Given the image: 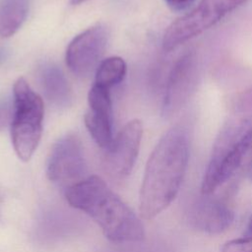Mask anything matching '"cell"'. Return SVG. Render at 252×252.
<instances>
[{"label":"cell","mask_w":252,"mask_h":252,"mask_svg":"<svg viewBox=\"0 0 252 252\" xmlns=\"http://www.w3.org/2000/svg\"><path fill=\"white\" fill-rule=\"evenodd\" d=\"M6 57H7V51L4 48L0 47V64L5 60Z\"/></svg>","instance_id":"ac0fdd59"},{"label":"cell","mask_w":252,"mask_h":252,"mask_svg":"<svg viewBox=\"0 0 252 252\" xmlns=\"http://www.w3.org/2000/svg\"><path fill=\"white\" fill-rule=\"evenodd\" d=\"M89 110L85 115L86 126L94 142L103 151L112 141V107L109 90L94 85L88 95Z\"/></svg>","instance_id":"30bf717a"},{"label":"cell","mask_w":252,"mask_h":252,"mask_svg":"<svg viewBox=\"0 0 252 252\" xmlns=\"http://www.w3.org/2000/svg\"><path fill=\"white\" fill-rule=\"evenodd\" d=\"M252 168V115L231 109L214 143L201 192L210 196Z\"/></svg>","instance_id":"3957f363"},{"label":"cell","mask_w":252,"mask_h":252,"mask_svg":"<svg viewBox=\"0 0 252 252\" xmlns=\"http://www.w3.org/2000/svg\"><path fill=\"white\" fill-rule=\"evenodd\" d=\"M109 32L105 26L96 25L77 35L66 51V64L79 77H87L98 67L104 54Z\"/></svg>","instance_id":"52a82bcc"},{"label":"cell","mask_w":252,"mask_h":252,"mask_svg":"<svg viewBox=\"0 0 252 252\" xmlns=\"http://www.w3.org/2000/svg\"><path fill=\"white\" fill-rule=\"evenodd\" d=\"M190 141L186 127L176 124L159 139L145 169L139 196L140 216L152 220L175 199L186 173Z\"/></svg>","instance_id":"6da1fadb"},{"label":"cell","mask_w":252,"mask_h":252,"mask_svg":"<svg viewBox=\"0 0 252 252\" xmlns=\"http://www.w3.org/2000/svg\"><path fill=\"white\" fill-rule=\"evenodd\" d=\"M197 75V60L194 52L182 55L172 67L165 89L162 115L171 116L187 101Z\"/></svg>","instance_id":"9c48e42d"},{"label":"cell","mask_w":252,"mask_h":252,"mask_svg":"<svg viewBox=\"0 0 252 252\" xmlns=\"http://www.w3.org/2000/svg\"><path fill=\"white\" fill-rule=\"evenodd\" d=\"M251 176H252V168H251Z\"/></svg>","instance_id":"ffe728a7"},{"label":"cell","mask_w":252,"mask_h":252,"mask_svg":"<svg viewBox=\"0 0 252 252\" xmlns=\"http://www.w3.org/2000/svg\"><path fill=\"white\" fill-rule=\"evenodd\" d=\"M248 0H201L191 12L171 23L166 29L162 46L166 51L201 34Z\"/></svg>","instance_id":"5b68a950"},{"label":"cell","mask_w":252,"mask_h":252,"mask_svg":"<svg viewBox=\"0 0 252 252\" xmlns=\"http://www.w3.org/2000/svg\"><path fill=\"white\" fill-rule=\"evenodd\" d=\"M39 81L45 96L56 106L66 107L72 103V90L61 69L46 63L40 67Z\"/></svg>","instance_id":"7c38bea8"},{"label":"cell","mask_w":252,"mask_h":252,"mask_svg":"<svg viewBox=\"0 0 252 252\" xmlns=\"http://www.w3.org/2000/svg\"><path fill=\"white\" fill-rule=\"evenodd\" d=\"M85 1H86V0H71L72 4H80V3L85 2Z\"/></svg>","instance_id":"d6986e66"},{"label":"cell","mask_w":252,"mask_h":252,"mask_svg":"<svg viewBox=\"0 0 252 252\" xmlns=\"http://www.w3.org/2000/svg\"><path fill=\"white\" fill-rule=\"evenodd\" d=\"M13 105L9 101L0 102V130L5 128L12 122L13 118Z\"/></svg>","instance_id":"2e32d148"},{"label":"cell","mask_w":252,"mask_h":252,"mask_svg":"<svg viewBox=\"0 0 252 252\" xmlns=\"http://www.w3.org/2000/svg\"><path fill=\"white\" fill-rule=\"evenodd\" d=\"M126 70V63L121 57H108L101 61L96 68L95 85L109 90L124 79Z\"/></svg>","instance_id":"5bb4252c"},{"label":"cell","mask_w":252,"mask_h":252,"mask_svg":"<svg viewBox=\"0 0 252 252\" xmlns=\"http://www.w3.org/2000/svg\"><path fill=\"white\" fill-rule=\"evenodd\" d=\"M29 11L27 0L0 1V37L13 35L25 22Z\"/></svg>","instance_id":"4fadbf2b"},{"label":"cell","mask_w":252,"mask_h":252,"mask_svg":"<svg viewBox=\"0 0 252 252\" xmlns=\"http://www.w3.org/2000/svg\"><path fill=\"white\" fill-rule=\"evenodd\" d=\"M143 135V125L138 119L129 121L104 151L103 164L113 177L123 178L130 174L137 159Z\"/></svg>","instance_id":"ba28073f"},{"label":"cell","mask_w":252,"mask_h":252,"mask_svg":"<svg viewBox=\"0 0 252 252\" xmlns=\"http://www.w3.org/2000/svg\"><path fill=\"white\" fill-rule=\"evenodd\" d=\"M87 164L80 139L68 134L53 146L46 165L47 178L66 189L86 178Z\"/></svg>","instance_id":"8992f818"},{"label":"cell","mask_w":252,"mask_h":252,"mask_svg":"<svg viewBox=\"0 0 252 252\" xmlns=\"http://www.w3.org/2000/svg\"><path fill=\"white\" fill-rule=\"evenodd\" d=\"M188 220L194 228L209 234H217L232 224L234 213L222 202L203 195L190 206Z\"/></svg>","instance_id":"8fae6325"},{"label":"cell","mask_w":252,"mask_h":252,"mask_svg":"<svg viewBox=\"0 0 252 252\" xmlns=\"http://www.w3.org/2000/svg\"><path fill=\"white\" fill-rule=\"evenodd\" d=\"M11 137L20 159L28 161L40 141L43 120V102L24 78L14 85Z\"/></svg>","instance_id":"277c9868"},{"label":"cell","mask_w":252,"mask_h":252,"mask_svg":"<svg viewBox=\"0 0 252 252\" xmlns=\"http://www.w3.org/2000/svg\"><path fill=\"white\" fill-rule=\"evenodd\" d=\"M194 1L195 0H165L168 7L176 12L188 9L194 3Z\"/></svg>","instance_id":"e0dca14e"},{"label":"cell","mask_w":252,"mask_h":252,"mask_svg":"<svg viewBox=\"0 0 252 252\" xmlns=\"http://www.w3.org/2000/svg\"><path fill=\"white\" fill-rule=\"evenodd\" d=\"M71 207L91 217L112 242H138L145 236L137 215L98 176H87L65 190Z\"/></svg>","instance_id":"7a4b0ae2"},{"label":"cell","mask_w":252,"mask_h":252,"mask_svg":"<svg viewBox=\"0 0 252 252\" xmlns=\"http://www.w3.org/2000/svg\"><path fill=\"white\" fill-rule=\"evenodd\" d=\"M220 252H252V215L244 233L238 238L225 242Z\"/></svg>","instance_id":"9a60e30c"}]
</instances>
